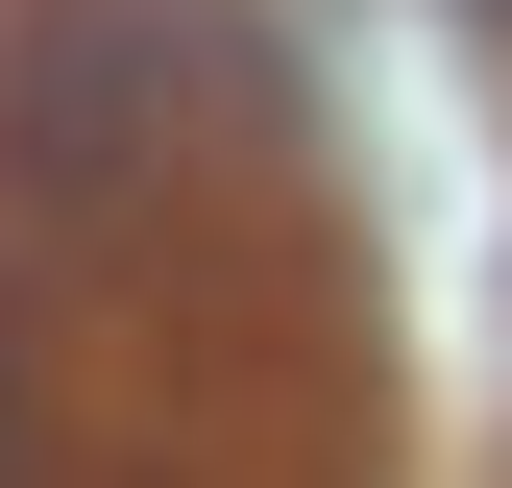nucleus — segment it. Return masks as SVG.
Returning <instances> with one entry per match:
<instances>
[{
    "label": "nucleus",
    "mask_w": 512,
    "mask_h": 488,
    "mask_svg": "<svg viewBox=\"0 0 512 488\" xmlns=\"http://www.w3.org/2000/svg\"><path fill=\"white\" fill-rule=\"evenodd\" d=\"M171 98H196V25L171 0H25L0 25V196H147Z\"/></svg>",
    "instance_id": "obj_1"
},
{
    "label": "nucleus",
    "mask_w": 512,
    "mask_h": 488,
    "mask_svg": "<svg viewBox=\"0 0 512 488\" xmlns=\"http://www.w3.org/2000/svg\"><path fill=\"white\" fill-rule=\"evenodd\" d=\"M464 25H512V0H464Z\"/></svg>",
    "instance_id": "obj_2"
}]
</instances>
